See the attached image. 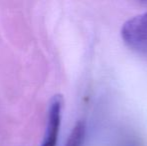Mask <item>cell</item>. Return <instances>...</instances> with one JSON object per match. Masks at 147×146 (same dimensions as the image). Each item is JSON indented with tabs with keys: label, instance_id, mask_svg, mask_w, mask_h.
<instances>
[{
	"label": "cell",
	"instance_id": "obj_1",
	"mask_svg": "<svg viewBox=\"0 0 147 146\" xmlns=\"http://www.w3.org/2000/svg\"><path fill=\"white\" fill-rule=\"evenodd\" d=\"M121 37L130 49L147 57V12L128 19L121 28Z\"/></svg>",
	"mask_w": 147,
	"mask_h": 146
},
{
	"label": "cell",
	"instance_id": "obj_2",
	"mask_svg": "<svg viewBox=\"0 0 147 146\" xmlns=\"http://www.w3.org/2000/svg\"><path fill=\"white\" fill-rule=\"evenodd\" d=\"M63 107V98L61 95H55L51 99L48 109V120L44 139L41 146H56L58 141L61 114Z\"/></svg>",
	"mask_w": 147,
	"mask_h": 146
},
{
	"label": "cell",
	"instance_id": "obj_3",
	"mask_svg": "<svg viewBox=\"0 0 147 146\" xmlns=\"http://www.w3.org/2000/svg\"><path fill=\"white\" fill-rule=\"evenodd\" d=\"M86 134V125L82 120L77 121L74 127L72 128L71 133L68 136L64 146H82L85 139Z\"/></svg>",
	"mask_w": 147,
	"mask_h": 146
}]
</instances>
